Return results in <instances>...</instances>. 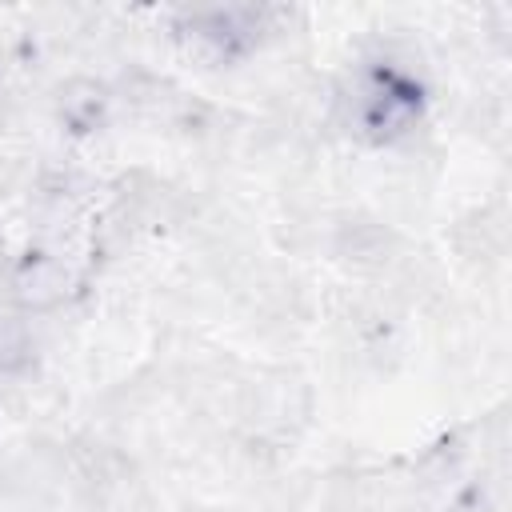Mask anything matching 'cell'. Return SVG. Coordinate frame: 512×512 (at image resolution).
Listing matches in <instances>:
<instances>
[{
  "label": "cell",
  "instance_id": "cell-1",
  "mask_svg": "<svg viewBox=\"0 0 512 512\" xmlns=\"http://www.w3.org/2000/svg\"><path fill=\"white\" fill-rule=\"evenodd\" d=\"M420 112H424V84L416 80V72H408L396 60H376L372 68H364L352 92V116L372 144H392L408 136Z\"/></svg>",
  "mask_w": 512,
  "mask_h": 512
},
{
  "label": "cell",
  "instance_id": "cell-2",
  "mask_svg": "<svg viewBox=\"0 0 512 512\" xmlns=\"http://www.w3.org/2000/svg\"><path fill=\"white\" fill-rule=\"evenodd\" d=\"M264 16H268L264 8H200V12H188V28L216 56H236L260 40Z\"/></svg>",
  "mask_w": 512,
  "mask_h": 512
}]
</instances>
